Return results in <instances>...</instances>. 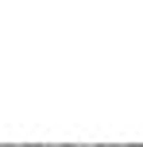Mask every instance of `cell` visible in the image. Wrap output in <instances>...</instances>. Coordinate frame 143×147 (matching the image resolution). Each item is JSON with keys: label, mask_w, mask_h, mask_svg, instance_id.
I'll return each instance as SVG.
<instances>
[{"label": "cell", "mask_w": 143, "mask_h": 147, "mask_svg": "<svg viewBox=\"0 0 143 147\" xmlns=\"http://www.w3.org/2000/svg\"><path fill=\"white\" fill-rule=\"evenodd\" d=\"M77 147H101V143H77Z\"/></svg>", "instance_id": "cell-1"}, {"label": "cell", "mask_w": 143, "mask_h": 147, "mask_svg": "<svg viewBox=\"0 0 143 147\" xmlns=\"http://www.w3.org/2000/svg\"><path fill=\"white\" fill-rule=\"evenodd\" d=\"M8 147H23V143H8Z\"/></svg>", "instance_id": "cell-2"}]
</instances>
